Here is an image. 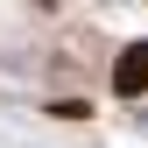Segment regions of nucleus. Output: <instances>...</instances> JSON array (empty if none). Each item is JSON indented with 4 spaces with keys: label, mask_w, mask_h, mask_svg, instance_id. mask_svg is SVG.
<instances>
[{
    "label": "nucleus",
    "mask_w": 148,
    "mask_h": 148,
    "mask_svg": "<svg viewBox=\"0 0 148 148\" xmlns=\"http://www.w3.org/2000/svg\"><path fill=\"white\" fill-rule=\"evenodd\" d=\"M113 92H127V99L148 92V42H127L120 57H113Z\"/></svg>",
    "instance_id": "f257e3e1"
}]
</instances>
